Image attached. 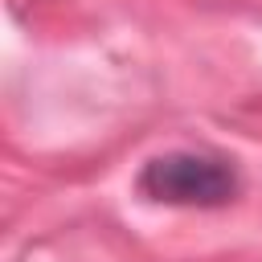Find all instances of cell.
<instances>
[{"instance_id": "6da1fadb", "label": "cell", "mask_w": 262, "mask_h": 262, "mask_svg": "<svg viewBox=\"0 0 262 262\" xmlns=\"http://www.w3.org/2000/svg\"><path fill=\"white\" fill-rule=\"evenodd\" d=\"M135 188L156 205H180V209H221L237 196V172L221 156L205 151H164L151 156Z\"/></svg>"}]
</instances>
